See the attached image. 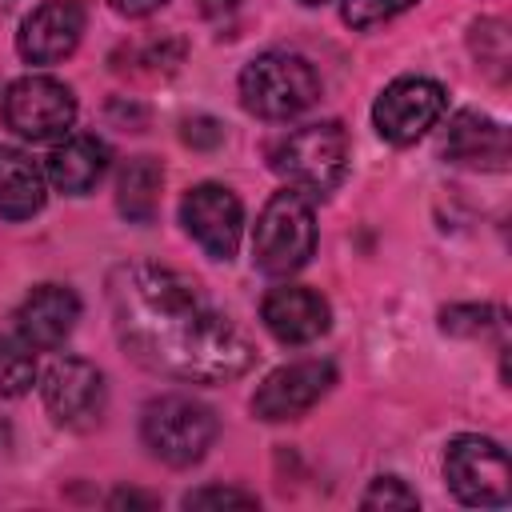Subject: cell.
I'll list each match as a JSON object with an SVG mask.
<instances>
[{"label":"cell","instance_id":"cell-1","mask_svg":"<svg viewBox=\"0 0 512 512\" xmlns=\"http://www.w3.org/2000/svg\"><path fill=\"white\" fill-rule=\"evenodd\" d=\"M108 304L128 356L160 376L224 384L252 364L248 336L172 268L120 264L108 276Z\"/></svg>","mask_w":512,"mask_h":512},{"label":"cell","instance_id":"cell-2","mask_svg":"<svg viewBox=\"0 0 512 512\" xmlns=\"http://www.w3.org/2000/svg\"><path fill=\"white\" fill-rule=\"evenodd\" d=\"M316 248V216H312V196L296 188L272 192V200L256 216L252 232V260L268 276H288L308 264Z\"/></svg>","mask_w":512,"mask_h":512},{"label":"cell","instance_id":"cell-3","mask_svg":"<svg viewBox=\"0 0 512 512\" xmlns=\"http://www.w3.org/2000/svg\"><path fill=\"white\" fill-rule=\"evenodd\" d=\"M320 96L316 68L296 52H260L240 72V100L260 120H288Z\"/></svg>","mask_w":512,"mask_h":512},{"label":"cell","instance_id":"cell-4","mask_svg":"<svg viewBox=\"0 0 512 512\" xmlns=\"http://www.w3.org/2000/svg\"><path fill=\"white\" fill-rule=\"evenodd\" d=\"M348 132L340 124H308L288 132L276 148H272V168L288 180V188L304 192V196H328L344 172H348Z\"/></svg>","mask_w":512,"mask_h":512},{"label":"cell","instance_id":"cell-5","mask_svg":"<svg viewBox=\"0 0 512 512\" xmlns=\"http://www.w3.org/2000/svg\"><path fill=\"white\" fill-rule=\"evenodd\" d=\"M216 432H220L216 412L192 396H160L140 416L144 448L172 468H188V464L204 460Z\"/></svg>","mask_w":512,"mask_h":512},{"label":"cell","instance_id":"cell-6","mask_svg":"<svg viewBox=\"0 0 512 512\" xmlns=\"http://www.w3.org/2000/svg\"><path fill=\"white\" fill-rule=\"evenodd\" d=\"M444 480L456 500L476 508H500L512 500L508 452L488 436H456L444 448Z\"/></svg>","mask_w":512,"mask_h":512},{"label":"cell","instance_id":"cell-7","mask_svg":"<svg viewBox=\"0 0 512 512\" xmlns=\"http://www.w3.org/2000/svg\"><path fill=\"white\" fill-rule=\"evenodd\" d=\"M72 120H76V96L56 76H20L4 92V124L32 144L68 136Z\"/></svg>","mask_w":512,"mask_h":512},{"label":"cell","instance_id":"cell-8","mask_svg":"<svg viewBox=\"0 0 512 512\" xmlns=\"http://www.w3.org/2000/svg\"><path fill=\"white\" fill-rule=\"evenodd\" d=\"M444 108H448V96H444V88L436 80L400 76L376 96L372 124L388 144H412L444 116Z\"/></svg>","mask_w":512,"mask_h":512},{"label":"cell","instance_id":"cell-9","mask_svg":"<svg viewBox=\"0 0 512 512\" xmlns=\"http://www.w3.org/2000/svg\"><path fill=\"white\" fill-rule=\"evenodd\" d=\"M180 220L188 236L212 256V260H232L240 232H244V204L232 188L224 184H196L180 200Z\"/></svg>","mask_w":512,"mask_h":512},{"label":"cell","instance_id":"cell-10","mask_svg":"<svg viewBox=\"0 0 512 512\" xmlns=\"http://www.w3.org/2000/svg\"><path fill=\"white\" fill-rule=\"evenodd\" d=\"M40 392H44V408L64 428H92L104 412V376L96 364H88L80 356L56 360L44 372Z\"/></svg>","mask_w":512,"mask_h":512},{"label":"cell","instance_id":"cell-11","mask_svg":"<svg viewBox=\"0 0 512 512\" xmlns=\"http://www.w3.org/2000/svg\"><path fill=\"white\" fill-rule=\"evenodd\" d=\"M336 384V368L328 360H296L264 376L252 396V412L260 420H296L304 416L328 388Z\"/></svg>","mask_w":512,"mask_h":512},{"label":"cell","instance_id":"cell-12","mask_svg":"<svg viewBox=\"0 0 512 512\" xmlns=\"http://www.w3.org/2000/svg\"><path fill=\"white\" fill-rule=\"evenodd\" d=\"M84 36V8L76 0H44L16 32V48L28 64H56L76 52Z\"/></svg>","mask_w":512,"mask_h":512},{"label":"cell","instance_id":"cell-13","mask_svg":"<svg viewBox=\"0 0 512 512\" xmlns=\"http://www.w3.org/2000/svg\"><path fill=\"white\" fill-rule=\"evenodd\" d=\"M260 320L280 344H312L328 332L332 312L320 292H312L304 284H280L264 296Z\"/></svg>","mask_w":512,"mask_h":512},{"label":"cell","instance_id":"cell-14","mask_svg":"<svg viewBox=\"0 0 512 512\" xmlns=\"http://www.w3.org/2000/svg\"><path fill=\"white\" fill-rule=\"evenodd\" d=\"M80 320V300L68 284H36L16 308V332L28 348H60Z\"/></svg>","mask_w":512,"mask_h":512},{"label":"cell","instance_id":"cell-15","mask_svg":"<svg viewBox=\"0 0 512 512\" xmlns=\"http://www.w3.org/2000/svg\"><path fill=\"white\" fill-rule=\"evenodd\" d=\"M444 152L460 164H480V168H508V132L500 120L484 112H456L448 132H444Z\"/></svg>","mask_w":512,"mask_h":512},{"label":"cell","instance_id":"cell-16","mask_svg":"<svg viewBox=\"0 0 512 512\" xmlns=\"http://www.w3.org/2000/svg\"><path fill=\"white\" fill-rule=\"evenodd\" d=\"M104 172H108V144L96 136H68L48 156V180L68 196H84L88 188L100 184Z\"/></svg>","mask_w":512,"mask_h":512},{"label":"cell","instance_id":"cell-17","mask_svg":"<svg viewBox=\"0 0 512 512\" xmlns=\"http://www.w3.org/2000/svg\"><path fill=\"white\" fill-rule=\"evenodd\" d=\"M40 208H44V168L20 148H0V216L28 220Z\"/></svg>","mask_w":512,"mask_h":512},{"label":"cell","instance_id":"cell-18","mask_svg":"<svg viewBox=\"0 0 512 512\" xmlns=\"http://www.w3.org/2000/svg\"><path fill=\"white\" fill-rule=\"evenodd\" d=\"M160 184H164V168L160 160L152 156H136L124 164L120 180H116V204L128 220L136 224H148L156 216V204H160Z\"/></svg>","mask_w":512,"mask_h":512},{"label":"cell","instance_id":"cell-19","mask_svg":"<svg viewBox=\"0 0 512 512\" xmlns=\"http://www.w3.org/2000/svg\"><path fill=\"white\" fill-rule=\"evenodd\" d=\"M36 384V364L28 356V344H12L0 336V400L24 396Z\"/></svg>","mask_w":512,"mask_h":512},{"label":"cell","instance_id":"cell-20","mask_svg":"<svg viewBox=\"0 0 512 512\" xmlns=\"http://www.w3.org/2000/svg\"><path fill=\"white\" fill-rule=\"evenodd\" d=\"M500 328V312L488 308V304H464V308H448L444 312V332H456V336H484Z\"/></svg>","mask_w":512,"mask_h":512},{"label":"cell","instance_id":"cell-21","mask_svg":"<svg viewBox=\"0 0 512 512\" xmlns=\"http://www.w3.org/2000/svg\"><path fill=\"white\" fill-rule=\"evenodd\" d=\"M416 0H344V20L352 28H372L380 20L400 16L404 8H412Z\"/></svg>","mask_w":512,"mask_h":512},{"label":"cell","instance_id":"cell-22","mask_svg":"<svg viewBox=\"0 0 512 512\" xmlns=\"http://www.w3.org/2000/svg\"><path fill=\"white\" fill-rule=\"evenodd\" d=\"M364 508H416V492L400 480V476H380V480H372V488L364 492V500H360Z\"/></svg>","mask_w":512,"mask_h":512},{"label":"cell","instance_id":"cell-23","mask_svg":"<svg viewBox=\"0 0 512 512\" xmlns=\"http://www.w3.org/2000/svg\"><path fill=\"white\" fill-rule=\"evenodd\" d=\"M184 508H256V496L240 488H196L184 496Z\"/></svg>","mask_w":512,"mask_h":512},{"label":"cell","instance_id":"cell-24","mask_svg":"<svg viewBox=\"0 0 512 512\" xmlns=\"http://www.w3.org/2000/svg\"><path fill=\"white\" fill-rule=\"evenodd\" d=\"M192 148H216L224 140V128L212 120V116H196V120H184V132H180Z\"/></svg>","mask_w":512,"mask_h":512},{"label":"cell","instance_id":"cell-25","mask_svg":"<svg viewBox=\"0 0 512 512\" xmlns=\"http://www.w3.org/2000/svg\"><path fill=\"white\" fill-rule=\"evenodd\" d=\"M164 0H112V8L116 12H124V16H148V12H156Z\"/></svg>","mask_w":512,"mask_h":512},{"label":"cell","instance_id":"cell-26","mask_svg":"<svg viewBox=\"0 0 512 512\" xmlns=\"http://www.w3.org/2000/svg\"><path fill=\"white\" fill-rule=\"evenodd\" d=\"M108 504H112V508H124V504H144V508H152L156 500H152V496H140V492H116Z\"/></svg>","mask_w":512,"mask_h":512},{"label":"cell","instance_id":"cell-27","mask_svg":"<svg viewBox=\"0 0 512 512\" xmlns=\"http://www.w3.org/2000/svg\"><path fill=\"white\" fill-rule=\"evenodd\" d=\"M240 0H200V12L204 16H224V12H232Z\"/></svg>","mask_w":512,"mask_h":512},{"label":"cell","instance_id":"cell-28","mask_svg":"<svg viewBox=\"0 0 512 512\" xmlns=\"http://www.w3.org/2000/svg\"><path fill=\"white\" fill-rule=\"evenodd\" d=\"M300 4H328V0H300Z\"/></svg>","mask_w":512,"mask_h":512}]
</instances>
